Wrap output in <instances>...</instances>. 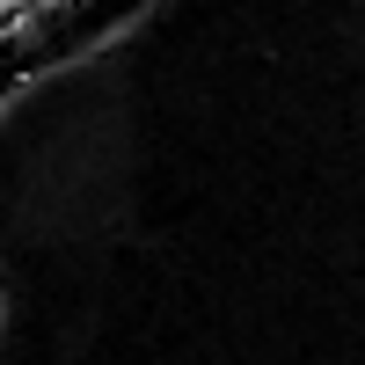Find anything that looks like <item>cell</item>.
<instances>
[{"instance_id":"obj_1","label":"cell","mask_w":365,"mask_h":365,"mask_svg":"<svg viewBox=\"0 0 365 365\" xmlns=\"http://www.w3.org/2000/svg\"><path fill=\"white\" fill-rule=\"evenodd\" d=\"M0 8H22V0H0Z\"/></svg>"}]
</instances>
